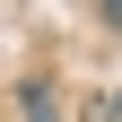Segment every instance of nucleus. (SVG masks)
<instances>
[{"instance_id":"f03ea898","label":"nucleus","mask_w":122,"mask_h":122,"mask_svg":"<svg viewBox=\"0 0 122 122\" xmlns=\"http://www.w3.org/2000/svg\"><path fill=\"white\" fill-rule=\"evenodd\" d=\"M96 18H105V26H122V0H96Z\"/></svg>"},{"instance_id":"f257e3e1","label":"nucleus","mask_w":122,"mask_h":122,"mask_svg":"<svg viewBox=\"0 0 122 122\" xmlns=\"http://www.w3.org/2000/svg\"><path fill=\"white\" fill-rule=\"evenodd\" d=\"M18 105H26V122H61V113H52V87H44V79H26V87H18Z\"/></svg>"}]
</instances>
